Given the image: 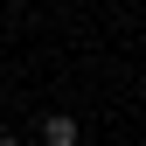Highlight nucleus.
<instances>
[{
    "mask_svg": "<svg viewBox=\"0 0 146 146\" xmlns=\"http://www.w3.org/2000/svg\"><path fill=\"white\" fill-rule=\"evenodd\" d=\"M42 139H49V146H77V118H63V111L42 118Z\"/></svg>",
    "mask_w": 146,
    "mask_h": 146,
    "instance_id": "1",
    "label": "nucleus"
},
{
    "mask_svg": "<svg viewBox=\"0 0 146 146\" xmlns=\"http://www.w3.org/2000/svg\"><path fill=\"white\" fill-rule=\"evenodd\" d=\"M0 146H21V139H14V132H0Z\"/></svg>",
    "mask_w": 146,
    "mask_h": 146,
    "instance_id": "2",
    "label": "nucleus"
}]
</instances>
